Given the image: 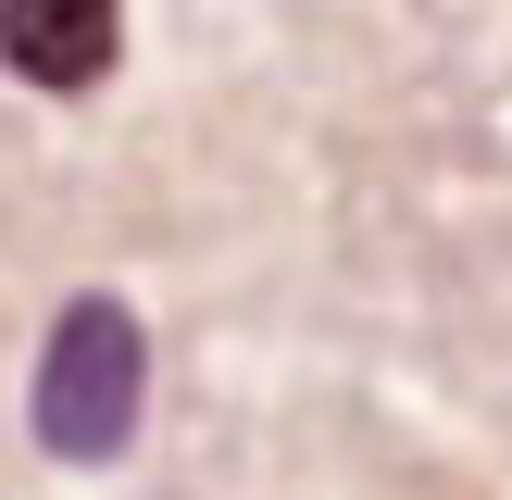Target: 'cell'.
Wrapping results in <instances>:
<instances>
[{
  "label": "cell",
  "instance_id": "obj_1",
  "mask_svg": "<svg viewBox=\"0 0 512 500\" xmlns=\"http://www.w3.org/2000/svg\"><path fill=\"white\" fill-rule=\"evenodd\" d=\"M138 375H150V350H138V313H125V300H75V313L50 325L38 438H50V450H75V463L125 450V438H138Z\"/></svg>",
  "mask_w": 512,
  "mask_h": 500
},
{
  "label": "cell",
  "instance_id": "obj_2",
  "mask_svg": "<svg viewBox=\"0 0 512 500\" xmlns=\"http://www.w3.org/2000/svg\"><path fill=\"white\" fill-rule=\"evenodd\" d=\"M113 50H125V0H0V63L50 100L100 88Z\"/></svg>",
  "mask_w": 512,
  "mask_h": 500
}]
</instances>
